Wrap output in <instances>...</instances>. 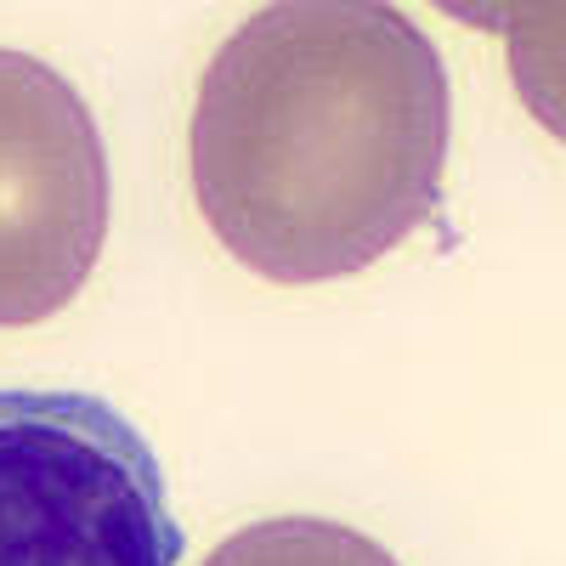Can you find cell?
<instances>
[{
    "instance_id": "6da1fadb",
    "label": "cell",
    "mask_w": 566,
    "mask_h": 566,
    "mask_svg": "<svg viewBox=\"0 0 566 566\" xmlns=\"http://www.w3.org/2000/svg\"><path fill=\"white\" fill-rule=\"evenodd\" d=\"M453 91L437 40L380 0H277L199 80L187 159L216 244L272 283H328L442 210Z\"/></svg>"
},
{
    "instance_id": "7a4b0ae2",
    "label": "cell",
    "mask_w": 566,
    "mask_h": 566,
    "mask_svg": "<svg viewBox=\"0 0 566 566\" xmlns=\"http://www.w3.org/2000/svg\"><path fill=\"white\" fill-rule=\"evenodd\" d=\"M0 566H181L154 442L85 391H0Z\"/></svg>"
},
{
    "instance_id": "3957f363",
    "label": "cell",
    "mask_w": 566,
    "mask_h": 566,
    "mask_svg": "<svg viewBox=\"0 0 566 566\" xmlns=\"http://www.w3.org/2000/svg\"><path fill=\"white\" fill-rule=\"evenodd\" d=\"M108 244V154L85 97L0 52V328L57 317Z\"/></svg>"
},
{
    "instance_id": "277c9868",
    "label": "cell",
    "mask_w": 566,
    "mask_h": 566,
    "mask_svg": "<svg viewBox=\"0 0 566 566\" xmlns=\"http://www.w3.org/2000/svg\"><path fill=\"white\" fill-rule=\"evenodd\" d=\"M205 566H402L386 544L357 527L317 522V515H277L221 538Z\"/></svg>"
}]
</instances>
